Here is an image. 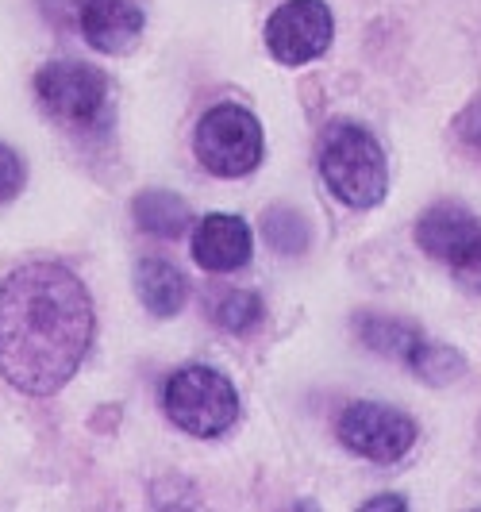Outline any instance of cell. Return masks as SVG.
Segmentation results:
<instances>
[{
  "label": "cell",
  "instance_id": "1",
  "mask_svg": "<svg viewBox=\"0 0 481 512\" xmlns=\"http://www.w3.org/2000/svg\"><path fill=\"white\" fill-rule=\"evenodd\" d=\"M97 332L85 282L62 262H24L0 282V378L27 397L74 382Z\"/></svg>",
  "mask_w": 481,
  "mask_h": 512
},
{
  "label": "cell",
  "instance_id": "2",
  "mask_svg": "<svg viewBox=\"0 0 481 512\" xmlns=\"http://www.w3.org/2000/svg\"><path fill=\"white\" fill-rule=\"evenodd\" d=\"M35 101L51 116L54 124L70 135H104L112 128L116 101H112V81L97 66L85 62H47L35 74Z\"/></svg>",
  "mask_w": 481,
  "mask_h": 512
},
{
  "label": "cell",
  "instance_id": "3",
  "mask_svg": "<svg viewBox=\"0 0 481 512\" xmlns=\"http://www.w3.org/2000/svg\"><path fill=\"white\" fill-rule=\"evenodd\" d=\"M320 178L343 205L374 208L389 193V162L370 131L335 120L320 139Z\"/></svg>",
  "mask_w": 481,
  "mask_h": 512
},
{
  "label": "cell",
  "instance_id": "4",
  "mask_svg": "<svg viewBox=\"0 0 481 512\" xmlns=\"http://www.w3.org/2000/svg\"><path fill=\"white\" fill-rule=\"evenodd\" d=\"M162 409L185 436L216 439L239 416V393L228 374L212 366H181L162 385Z\"/></svg>",
  "mask_w": 481,
  "mask_h": 512
},
{
  "label": "cell",
  "instance_id": "5",
  "mask_svg": "<svg viewBox=\"0 0 481 512\" xmlns=\"http://www.w3.org/2000/svg\"><path fill=\"white\" fill-rule=\"evenodd\" d=\"M193 151L208 174L247 178L251 170H258V162L266 154L262 124L243 104H216L204 112L197 131H193Z\"/></svg>",
  "mask_w": 481,
  "mask_h": 512
},
{
  "label": "cell",
  "instance_id": "6",
  "mask_svg": "<svg viewBox=\"0 0 481 512\" xmlns=\"http://www.w3.org/2000/svg\"><path fill=\"white\" fill-rule=\"evenodd\" d=\"M416 243L435 262L451 266L458 282L481 293V224L458 205H435L416 224Z\"/></svg>",
  "mask_w": 481,
  "mask_h": 512
},
{
  "label": "cell",
  "instance_id": "7",
  "mask_svg": "<svg viewBox=\"0 0 481 512\" xmlns=\"http://www.w3.org/2000/svg\"><path fill=\"white\" fill-rule=\"evenodd\" d=\"M335 20L324 0H285L266 20V51L281 66H304L331 47Z\"/></svg>",
  "mask_w": 481,
  "mask_h": 512
},
{
  "label": "cell",
  "instance_id": "8",
  "mask_svg": "<svg viewBox=\"0 0 481 512\" xmlns=\"http://www.w3.org/2000/svg\"><path fill=\"white\" fill-rule=\"evenodd\" d=\"M339 439L347 451L370 462L405 459L416 443V424L401 409H389L378 401H358L339 416Z\"/></svg>",
  "mask_w": 481,
  "mask_h": 512
},
{
  "label": "cell",
  "instance_id": "9",
  "mask_svg": "<svg viewBox=\"0 0 481 512\" xmlns=\"http://www.w3.org/2000/svg\"><path fill=\"white\" fill-rule=\"evenodd\" d=\"M77 27L97 54H127L143 39L147 16L135 0H77Z\"/></svg>",
  "mask_w": 481,
  "mask_h": 512
},
{
  "label": "cell",
  "instance_id": "10",
  "mask_svg": "<svg viewBox=\"0 0 481 512\" xmlns=\"http://www.w3.org/2000/svg\"><path fill=\"white\" fill-rule=\"evenodd\" d=\"M254 251V235L247 228V220L228 216V212H212L197 220L193 228V258L197 266L208 274H231V270H243L251 262Z\"/></svg>",
  "mask_w": 481,
  "mask_h": 512
},
{
  "label": "cell",
  "instance_id": "11",
  "mask_svg": "<svg viewBox=\"0 0 481 512\" xmlns=\"http://www.w3.org/2000/svg\"><path fill=\"white\" fill-rule=\"evenodd\" d=\"M135 293L151 316H178L189 301V282L174 262L166 258H143L135 270Z\"/></svg>",
  "mask_w": 481,
  "mask_h": 512
},
{
  "label": "cell",
  "instance_id": "12",
  "mask_svg": "<svg viewBox=\"0 0 481 512\" xmlns=\"http://www.w3.org/2000/svg\"><path fill=\"white\" fill-rule=\"evenodd\" d=\"M358 335L366 339L370 351L405 362L408 370H412V362L420 359V351H424V343H428L420 328H412L405 320H385V316H362V320H358Z\"/></svg>",
  "mask_w": 481,
  "mask_h": 512
},
{
  "label": "cell",
  "instance_id": "13",
  "mask_svg": "<svg viewBox=\"0 0 481 512\" xmlns=\"http://www.w3.org/2000/svg\"><path fill=\"white\" fill-rule=\"evenodd\" d=\"M131 212H135L139 231H147L154 239H178L181 231L193 224L189 205H185L181 197H174V193H166V189H147V193H139Z\"/></svg>",
  "mask_w": 481,
  "mask_h": 512
},
{
  "label": "cell",
  "instance_id": "14",
  "mask_svg": "<svg viewBox=\"0 0 481 512\" xmlns=\"http://www.w3.org/2000/svg\"><path fill=\"white\" fill-rule=\"evenodd\" d=\"M266 243L281 251V255H301L304 247H308V224L301 220V212H293V208H270L266 212Z\"/></svg>",
  "mask_w": 481,
  "mask_h": 512
},
{
  "label": "cell",
  "instance_id": "15",
  "mask_svg": "<svg viewBox=\"0 0 481 512\" xmlns=\"http://www.w3.org/2000/svg\"><path fill=\"white\" fill-rule=\"evenodd\" d=\"M412 370H416V378H424L431 385H451L466 374V362H462L458 351L443 347V343H424V351H420V359L412 362Z\"/></svg>",
  "mask_w": 481,
  "mask_h": 512
},
{
  "label": "cell",
  "instance_id": "16",
  "mask_svg": "<svg viewBox=\"0 0 481 512\" xmlns=\"http://www.w3.org/2000/svg\"><path fill=\"white\" fill-rule=\"evenodd\" d=\"M258 320H262V301L247 289H235L216 305V324L231 335H247L251 328H258Z\"/></svg>",
  "mask_w": 481,
  "mask_h": 512
},
{
  "label": "cell",
  "instance_id": "17",
  "mask_svg": "<svg viewBox=\"0 0 481 512\" xmlns=\"http://www.w3.org/2000/svg\"><path fill=\"white\" fill-rule=\"evenodd\" d=\"M27 185V162L20 151H12L8 143H0V205L16 201Z\"/></svg>",
  "mask_w": 481,
  "mask_h": 512
},
{
  "label": "cell",
  "instance_id": "18",
  "mask_svg": "<svg viewBox=\"0 0 481 512\" xmlns=\"http://www.w3.org/2000/svg\"><path fill=\"white\" fill-rule=\"evenodd\" d=\"M458 139L466 143V151L481 154V104L466 108V112L458 116Z\"/></svg>",
  "mask_w": 481,
  "mask_h": 512
}]
</instances>
